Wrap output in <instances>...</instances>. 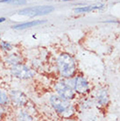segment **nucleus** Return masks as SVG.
<instances>
[{
	"label": "nucleus",
	"instance_id": "12",
	"mask_svg": "<svg viewBox=\"0 0 120 121\" xmlns=\"http://www.w3.org/2000/svg\"><path fill=\"white\" fill-rule=\"evenodd\" d=\"M11 104L9 94H7L5 91L0 89V104L3 106H8Z\"/></svg>",
	"mask_w": 120,
	"mask_h": 121
},
{
	"label": "nucleus",
	"instance_id": "1",
	"mask_svg": "<svg viewBox=\"0 0 120 121\" xmlns=\"http://www.w3.org/2000/svg\"><path fill=\"white\" fill-rule=\"evenodd\" d=\"M56 68L62 78H71L76 72V63L75 59L69 54L63 53L56 58Z\"/></svg>",
	"mask_w": 120,
	"mask_h": 121
},
{
	"label": "nucleus",
	"instance_id": "4",
	"mask_svg": "<svg viewBox=\"0 0 120 121\" xmlns=\"http://www.w3.org/2000/svg\"><path fill=\"white\" fill-rule=\"evenodd\" d=\"M10 71L13 77L20 80H28L35 76V71L23 62L12 66Z\"/></svg>",
	"mask_w": 120,
	"mask_h": 121
},
{
	"label": "nucleus",
	"instance_id": "3",
	"mask_svg": "<svg viewBox=\"0 0 120 121\" xmlns=\"http://www.w3.org/2000/svg\"><path fill=\"white\" fill-rule=\"evenodd\" d=\"M54 11V8L52 5H36L26 7L17 12V14L26 17H37V16L47 15Z\"/></svg>",
	"mask_w": 120,
	"mask_h": 121
},
{
	"label": "nucleus",
	"instance_id": "14",
	"mask_svg": "<svg viewBox=\"0 0 120 121\" xmlns=\"http://www.w3.org/2000/svg\"><path fill=\"white\" fill-rule=\"evenodd\" d=\"M0 4H6L11 5L23 6L27 4L26 0H0Z\"/></svg>",
	"mask_w": 120,
	"mask_h": 121
},
{
	"label": "nucleus",
	"instance_id": "2",
	"mask_svg": "<svg viewBox=\"0 0 120 121\" xmlns=\"http://www.w3.org/2000/svg\"><path fill=\"white\" fill-rule=\"evenodd\" d=\"M50 104L53 109L63 118H69L74 114L75 109L69 100L64 99L58 95H53L50 97Z\"/></svg>",
	"mask_w": 120,
	"mask_h": 121
},
{
	"label": "nucleus",
	"instance_id": "10",
	"mask_svg": "<svg viewBox=\"0 0 120 121\" xmlns=\"http://www.w3.org/2000/svg\"><path fill=\"white\" fill-rule=\"evenodd\" d=\"M5 62L12 67L13 65H16V64L22 63V57H21V55H18L16 53L9 54L5 57Z\"/></svg>",
	"mask_w": 120,
	"mask_h": 121
},
{
	"label": "nucleus",
	"instance_id": "8",
	"mask_svg": "<svg viewBox=\"0 0 120 121\" xmlns=\"http://www.w3.org/2000/svg\"><path fill=\"white\" fill-rule=\"evenodd\" d=\"M44 23H46V20H32V21L24 22V23L12 26V28L14 30H25V29H28V28H32L39 26V25H42Z\"/></svg>",
	"mask_w": 120,
	"mask_h": 121
},
{
	"label": "nucleus",
	"instance_id": "7",
	"mask_svg": "<svg viewBox=\"0 0 120 121\" xmlns=\"http://www.w3.org/2000/svg\"><path fill=\"white\" fill-rule=\"evenodd\" d=\"M9 97L11 100V104H13L17 108H22L27 104L28 99L27 97L22 91L18 90H12L9 92Z\"/></svg>",
	"mask_w": 120,
	"mask_h": 121
},
{
	"label": "nucleus",
	"instance_id": "5",
	"mask_svg": "<svg viewBox=\"0 0 120 121\" xmlns=\"http://www.w3.org/2000/svg\"><path fill=\"white\" fill-rule=\"evenodd\" d=\"M69 79H70V82H71V84L69 85L74 89V91L76 93L81 94V95H85V94H87L90 91V83H89L87 79L85 78L84 76H76L74 78L71 77Z\"/></svg>",
	"mask_w": 120,
	"mask_h": 121
},
{
	"label": "nucleus",
	"instance_id": "13",
	"mask_svg": "<svg viewBox=\"0 0 120 121\" xmlns=\"http://www.w3.org/2000/svg\"><path fill=\"white\" fill-rule=\"evenodd\" d=\"M17 118L18 120H33L34 118L30 113L25 110H20L18 113Z\"/></svg>",
	"mask_w": 120,
	"mask_h": 121
},
{
	"label": "nucleus",
	"instance_id": "15",
	"mask_svg": "<svg viewBox=\"0 0 120 121\" xmlns=\"http://www.w3.org/2000/svg\"><path fill=\"white\" fill-rule=\"evenodd\" d=\"M0 49L3 50V51L6 52V53H9L13 49V47L10 42L5 41V40H1L0 41Z\"/></svg>",
	"mask_w": 120,
	"mask_h": 121
},
{
	"label": "nucleus",
	"instance_id": "9",
	"mask_svg": "<svg viewBox=\"0 0 120 121\" xmlns=\"http://www.w3.org/2000/svg\"><path fill=\"white\" fill-rule=\"evenodd\" d=\"M96 99L98 104L102 106L106 105L109 102V96L107 91L106 90H101V91H98L96 96Z\"/></svg>",
	"mask_w": 120,
	"mask_h": 121
},
{
	"label": "nucleus",
	"instance_id": "6",
	"mask_svg": "<svg viewBox=\"0 0 120 121\" xmlns=\"http://www.w3.org/2000/svg\"><path fill=\"white\" fill-rule=\"evenodd\" d=\"M54 91L59 97L67 100H72L75 97V91L66 82H58L54 84Z\"/></svg>",
	"mask_w": 120,
	"mask_h": 121
},
{
	"label": "nucleus",
	"instance_id": "16",
	"mask_svg": "<svg viewBox=\"0 0 120 121\" xmlns=\"http://www.w3.org/2000/svg\"><path fill=\"white\" fill-rule=\"evenodd\" d=\"M4 112H5V110H4V106L0 104V118H3L4 114Z\"/></svg>",
	"mask_w": 120,
	"mask_h": 121
},
{
	"label": "nucleus",
	"instance_id": "17",
	"mask_svg": "<svg viewBox=\"0 0 120 121\" xmlns=\"http://www.w3.org/2000/svg\"><path fill=\"white\" fill-rule=\"evenodd\" d=\"M5 20H6V18H4V17H1V18H0V23H3V22H4Z\"/></svg>",
	"mask_w": 120,
	"mask_h": 121
},
{
	"label": "nucleus",
	"instance_id": "11",
	"mask_svg": "<svg viewBox=\"0 0 120 121\" xmlns=\"http://www.w3.org/2000/svg\"><path fill=\"white\" fill-rule=\"evenodd\" d=\"M103 8V4H96V5H88L83 6V7H78L75 8L74 11L76 13H85V12H90L92 11H96V10H99Z\"/></svg>",
	"mask_w": 120,
	"mask_h": 121
}]
</instances>
